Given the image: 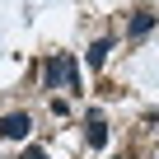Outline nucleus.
Here are the masks:
<instances>
[{"label": "nucleus", "instance_id": "nucleus-3", "mask_svg": "<svg viewBox=\"0 0 159 159\" xmlns=\"http://www.w3.org/2000/svg\"><path fill=\"white\" fill-rule=\"evenodd\" d=\"M154 28H159V14H154V10H136V14L126 19V38H131V42H140V38H150Z\"/></svg>", "mask_w": 159, "mask_h": 159}, {"label": "nucleus", "instance_id": "nucleus-1", "mask_svg": "<svg viewBox=\"0 0 159 159\" xmlns=\"http://www.w3.org/2000/svg\"><path fill=\"white\" fill-rule=\"evenodd\" d=\"M42 89L84 94V84H80V61H75V52H52V56L42 61Z\"/></svg>", "mask_w": 159, "mask_h": 159}, {"label": "nucleus", "instance_id": "nucleus-7", "mask_svg": "<svg viewBox=\"0 0 159 159\" xmlns=\"http://www.w3.org/2000/svg\"><path fill=\"white\" fill-rule=\"evenodd\" d=\"M154 159H159V154H154Z\"/></svg>", "mask_w": 159, "mask_h": 159}, {"label": "nucleus", "instance_id": "nucleus-5", "mask_svg": "<svg viewBox=\"0 0 159 159\" xmlns=\"http://www.w3.org/2000/svg\"><path fill=\"white\" fill-rule=\"evenodd\" d=\"M108 52H112V38H98V42H89V52H84V61H89V70H103V61H108Z\"/></svg>", "mask_w": 159, "mask_h": 159}, {"label": "nucleus", "instance_id": "nucleus-4", "mask_svg": "<svg viewBox=\"0 0 159 159\" xmlns=\"http://www.w3.org/2000/svg\"><path fill=\"white\" fill-rule=\"evenodd\" d=\"M84 145H89V150H103V145H108V126H103V117H98V112H89V126H84Z\"/></svg>", "mask_w": 159, "mask_h": 159}, {"label": "nucleus", "instance_id": "nucleus-6", "mask_svg": "<svg viewBox=\"0 0 159 159\" xmlns=\"http://www.w3.org/2000/svg\"><path fill=\"white\" fill-rule=\"evenodd\" d=\"M19 159H47V150H42V145H28V150H24Z\"/></svg>", "mask_w": 159, "mask_h": 159}, {"label": "nucleus", "instance_id": "nucleus-2", "mask_svg": "<svg viewBox=\"0 0 159 159\" xmlns=\"http://www.w3.org/2000/svg\"><path fill=\"white\" fill-rule=\"evenodd\" d=\"M28 131H33L28 112H5L0 117V140H28Z\"/></svg>", "mask_w": 159, "mask_h": 159}]
</instances>
